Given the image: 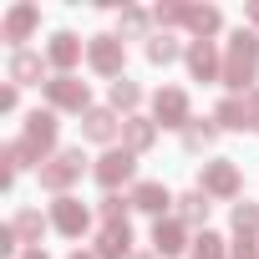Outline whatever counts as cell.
I'll use <instances>...</instances> for the list:
<instances>
[{"label":"cell","mask_w":259,"mask_h":259,"mask_svg":"<svg viewBox=\"0 0 259 259\" xmlns=\"http://www.w3.org/2000/svg\"><path fill=\"white\" fill-rule=\"evenodd\" d=\"M259 81V31H234L229 46H224V87L234 92H254Z\"/></svg>","instance_id":"6da1fadb"},{"label":"cell","mask_w":259,"mask_h":259,"mask_svg":"<svg viewBox=\"0 0 259 259\" xmlns=\"http://www.w3.org/2000/svg\"><path fill=\"white\" fill-rule=\"evenodd\" d=\"M81 173H87L81 148H61V153L41 168V188H46V193H56V198H66V193H71V183H81Z\"/></svg>","instance_id":"7a4b0ae2"},{"label":"cell","mask_w":259,"mask_h":259,"mask_svg":"<svg viewBox=\"0 0 259 259\" xmlns=\"http://www.w3.org/2000/svg\"><path fill=\"white\" fill-rule=\"evenodd\" d=\"M213 122L219 127H234V133H259V87L254 92H229L219 107H213Z\"/></svg>","instance_id":"3957f363"},{"label":"cell","mask_w":259,"mask_h":259,"mask_svg":"<svg viewBox=\"0 0 259 259\" xmlns=\"http://www.w3.org/2000/svg\"><path fill=\"white\" fill-rule=\"evenodd\" d=\"M87 66H92L97 76L122 81V66H127V41H122V36H92V41H87Z\"/></svg>","instance_id":"277c9868"},{"label":"cell","mask_w":259,"mask_h":259,"mask_svg":"<svg viewBox=\"0 0 259 259\" xmlns=\"http://www.w3.org/2000/svg\"><path fill=\"white\" fill-rule=\"evenodd\" d=\"M41 92H46L51 112H76V117H87V112H92V92H87V81H81V76H51Z\"/></svg>","instance_id":"5b68a950"},{"label":"cell","mask_w":259,"mask_h":259,"mask_svg":"<svg viewBox=\"0 0 259 259\" xmlns=\"http://www.w3.org/2000/svg\"><path fill=\"white\" fill-rule=\"evenodd\" d=\"M239 188H244L239 163H229V158L203 163V173H198V193H208V198H239Z\"/></svg>","instance_id":"8992f818"},{"label":"cell","mask_w":259,"mask_h":259,"mask_svg":"<svg viewBox=\"0 0 259 259\" xmlns=\"http://www.w3.org/2000/svg\"><path fill=\"white\" fill-rule=\"evenodd\" d=\"M153 122H158V127H178V133H183V127L193 122L188 92H183V87H158V92H153Z\"/></svg>","instance_id":"52a82bcc"},{"label":"cell","mask_w":259,"mask_h":259,"mask_svg":"<svg viewBox=\"0 0 259 259\" xmlns=\"http://www.w3.org/2000/svg\"><path fill=\"white\" fill-rule=\"evenodd\" d=\"M97 183L107 188V193H117L122 183H133V173H138V153H127V148H107L102 158H97Z\"/></svg>","instance_id":"ba28073f"},{"label":"cell","mask_w":259,"mask_h":259,"mask_svg":"<svg viewBox=\"0 0 259 259\" xmlns=\"http://www.w3.org/2000/svg\"><path fill=\"white\" fill-rule=\"evenodd\" d=\"M51 229H56V234H66V239H81V234L92 229V208H87L81 198H71V193H66V198H56V203H51Z\"/></svg>","instance_id":"9c48e42d"},{"label":"cell","mask_w":259,"mask_h":259,"mask_svg":"<svg viewBox=\"0 0 259 259\" xmlns=\"http://www.w3.org/2000/svg\"><path fill=\"white\" fill-rule=\"evenodd\" d=\"M41 26V11L31 6V0H21V6H11L6 11V21H0V41L6 46H16V51H26L21 41H31V31Z\"/></svg>","instance_id":"30bf717a"},{"label":"cell","mask_w":259,"mask_h":259,"mask_svg":"<svg viewBox=\"0 0 259 259\" xmlns=\"http://www.w3.org/2000/svg\"><path fill=\"white\" fill-rule=\"evenodd\" d=\"M183 61H188V76L193 81H224V56H219L213 41H188Z\"/></svg>","instance_id":"8fae6325"},{"label":"cell","mask_w":259,"mask_h":259,"mask_svg":"<svg viewBox=\"0 0 259 259\" xmlns=\"http://www.w3.org/2000/svg\"><path fill=\"white\" fill-rule=\"evenodd\" d=\"M153 249H158V259H173V254L193 249L188 224H183V219H153Z\"/></svg>","instance_id":"7c38bea8"},{"label":"cell","mask_w":259,"mask_h":259,"mask_svg":"<svg viewBox=\"0 0 259 259\" xmlns=\"http://www.w3.org/2000/svg\"><path fill=\"white\" fill-rule=\"evenodd\" d=\"M81 138H87V143H107V148H112V143L122 138L117 112H112V107H92V112L81 117Z\"/></svg>","instance_id":"4fadbf2b"},{"label":"cell","mask_w":259,"mask_h":259,"mask_svg":"<svg viewBox=\"0 0 259 259\" xmlns=\"http://www.w3.org/2000/svg\"><path fill=\"white\" fill-rule=\"evenodd\" d=\"M92 254L97 259H133V224H102Z\"/></svg>","instance_id":"5bb4252c"},{"label":"cell","mask_w":259,"mask_h":259,"mask_svg":"<svg viewBox=\"0 0 259 259\" xmlns=\"http://www.w3.org/2000/svg\"><path fill=\"white\" fill-rule=\"evenodd\" d=\"M46 56L36 51H11V87H46Z\"/></svg>","instance_id":"9a60e30c"},{"label":"cell","mask_w":259,"mask_h":259,"mask_svg":"<svg viewBox=\"0 0 259 259\" xmlns=\"http://www.w3.org/2000/svg\"><path fill=\"white\" fill-rule=\"evenodd\" d=\"M127 198H133V208H143V213H153V219H168V203H178L163 183H133V193H127Z\"/></svg>","instance_id":"2e32d148"},{"label":"cell","mask_w":259,"mask_h":259,"mask_svg":"<svg viewBox=\"0 0 259 259\" xmlns=\"http://www.w3.org/2000/svg\"><path fill=\"white\" fill-rule=\"evenodd\" d=\"M46 61L56 66V76H71V66L81 61V41H76L71 31H56V36L46 41Z\"/></svg>","instance_id":"e0dca14e"},{"label":"cell","mask_w":259,"mask_h":259,"mask_svg":"<svg viewBox=\"0 0 259 259\" xmlns=\"http://www.w3.org/2000/svg\"><path fill=\"white\" fill-rule=\"evenodd\" d=\"M158 143V122L153 117H122V148L127 153H148Z\"/></svg>","instance_id":"ac0fdd59"},{"label":"cell","mask_w":259,"mask_h":259,"mask_svg":"<svg viewBox=\"0 0 259 259\" xmlns=\"http://www.w3.org/2000/svg\"><path fill=\"white\" fill-rule=\"evenodd\" d=\"M219 133H224V127H219L213 117H193V122L183 127V148H188V153H208V148L219 143Z\"/></svg>","instance_id":"d6986e66"},{"label":"cell","mask_w":259,"mask_h":259,"mask_svg":"<svg viewBox=\"0 0 259 259\" xmlns=\"http://www.w3.org/2000/svg\"><path fill=\"white\" fill-rule=\"evenodd\" d=\"M11 229H16L21 244H41V234L51 229V219H41V208H16L11 213Z\"/></svg>","instance_id":"ffe728a7"},{"label":"cell","mask_w":259,"mask_h":259,"mask_svg":"<svg viewBox=\"0 0 259 259\" xmlns=\"http://www.w3.org/2000/svg\"><path fill=\"white\" fill-rule=\"evenodd\" d=\"M219 26H224L219 6H188V31H193V41H213Z\"/></svg>","instance_id":"44dd1931"},{"label":"cell","mask_w":259,"mask_h":259,"mask_svg":"<svg viewBox=\"0 0 259 259\" xmlns=\"http://www.w3.org/2000/svg\"><path fill=\"white\" fill-rule=\"evenodd\" d=\"M148 26H153V16L138 11V6H122V11H117V36H122V41H143Z\"/></svg>","instance_id":"7402d4cb"},{"label":"cell","mask_w":259,"mask_h":259,"mask_svg":"<svg viewBox=\"0 0 259 259\" xmlns=\"http://www.w3.org/2000/svg\"><path fill=\"white\" fill-rule=\"evenodd\" d=\"M143 51H148V61H153V66H168V61H178V56H183V46L173 41V31L148 36V46H143Z\"/></svg>","instance_id":"603a6c76"},{"label":"cell","mask_w":259,"mask_h":259,"mask_svg":"<svg viewBox=\"0 0 259 259\" xmlns=\"http://www.w3.org/2000/svg\"><path fill=\"white\" fill-rule=\"evenodd\" d=\"M138 107H143V87L138 81H112V112H127V117H138Z\"/></svg>","instance_id":"cb8c5ba5"},{"label":"cell","mask_w":259,"mask_h":259,"mask_svg":"<svg viewBox=\"0 0 259 259\" xmlns=\"http://www.w3.org/2000/svg\"><path fill=\"white\" fill-rule=\"evenodd\" d=\"M229 224H234V239H254L259 234V203H234Z\"/></svg>","instance_id":"d4e9b609"},{"label":"cell","mask_w":259,"mask_h":259,"mask_svg":"<svg viewBox=\"0 0 259 259\" xmlns=\"http://www.w3.org/2000/svg\"><path fill=\"white\" fill-rule=\"evenodd\" d=\"M178 219H183V224H208V193H198V188L183 193V198H178Z\"/></svg>","instance_id":"484cf974"},{"label":"cell","mask_w":259,"mask_h":259,"mask_svg":"<svg viewBox=\"0 0 259 259\" xmlns=\"http://www.w3.org/2000/svg\"><path fill=\"white\" fill-rule=\"evenodd\" d=\"M193 259H229V239L213 234V229H203V234L193 239Z\"/></svg>","instance_id":"4316f807"},{"label":"cell","mask_w":259,"mask_h":259,"mask_svg":"<svg viewBox=\"0 0 259 259\" xmlns=\"http://www.w3.org/2000/svg\"><path fill=\"white\" fill-rule=\"evenodd\" d=\"M153 21H158L163 31H173V26H188V6H183V0H168V6H158V11H153Z\"/></svg>","instance_id":"83f0119b"},{"label":"cell","mask_w":259,"mask_h":259,"mask_svg":"<svg viewBox=\"0 0 259 259\" xmlns=\"http://www.w3.org/2000/svg\"><path fill=\"white\" fill-rule=\"evenodd\" d=\"M127 208H133V198L107 193V198H102V224H127Z\"/></svg>","instance_id":"f1b7e54d"},{"label":"cell","mask_w":259,"mask_h":259,"mask_svg":"<svg viewBox=\"0 0 259 259\" xmlns=\"http://www.w3.org/2000/svg\"><path fill=\"white\" fill-rule=\"evenodd\" d=\"M229 259H259V244L254 239H229Z\"/></svg>","instance_id":"f546056e"},{"label":"cell","mask_w":259,"mask_h":259,"mask_svg":"<svg viewBox=\"0 0 259 259\" xmlns=\"http://www.w3.org/2000/svg\"><path fill=\"white\" fill-rule=\"evenodd\" d=\"M0 254H6V259H11V254H21V239H16V229H11V224L0 229Z\"/></svg>","instance_id":"4dcf8cb0"},{"label":"cell","mask_w":259,"mask_h":259,"mask_svg":"<svg viewBox=\"0 0 259 259\" xmlns=\"http://www.w3.org/2000/svg\"><path fill=\"white\" fill-rule=\"evenodd\" d=\"M21 107V87H0V112H16Z\"/></svg>","instance_id":"1f68e13d"},{"label":"cell","mask_w":259,"mask_h":259,"mask_svg":"<svg viewBox=\"0 0 259 259\" xmlns=\"http://www.w3.org/2000/svg\"><path fill=\"white\" fill-rule=\"evenodd\" d=\"M244 16H249V31H259V0H249V6H244Z\"/></svg>","instance_id":"d6a6232c"},{"label":"cell","mask_w":259,"mask_h":259,"mask_svg":"<svg viewBox=\"0 0 259 259\" xmlns=\"http://www.w3.org/2000/svg\"><path fill=\"white\" fill-rule=\"evenodd\" d=\"M21 259H46V249H26V254H21Z\"/></svg>","instance_id":"836d02e7"},{"label":"cell","mask_w":259,"mask_h":259,"mask_svg":"<svg viewBox=\"0 0 259 259\" xmlns=\"http://www.w3.org/2000/svg\"><path fill=\"white\" fill-rule=\"evenodd\" d=\"M66 259H97V254H81V249H76V254H66Z\"/></svg>","instance_id":"e575fe53"},{"label":"cell","mask_w":259,"mask_h":259,"mask_svg":"<svg viewBox=\"0 0 259 259\" xmlns=\"http://www.w3.org/2000/svg\"><path fill=\"white\" fill-rule=\"evenodd\" d=\"M133 259H153V254H133Z\"/></svg>","instance_id":"d590c367"}]
</instances>
